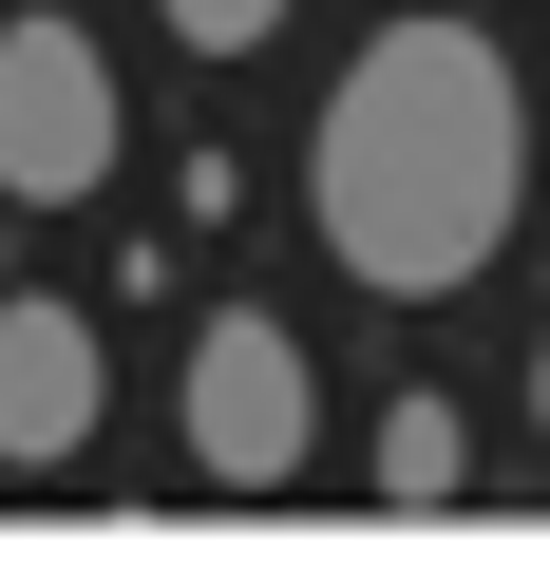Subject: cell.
Returning <instances> with one entry per match:
<instances>
[{
	"instance_id": "1",
	"label": "cell",
	"mask_w": 550,
	"mask_h": 569,
	"mask_svg": "<svg viewBox=\"0 0 550 569\" xmlns=\"http://www.w3.org/2000/svg\"><path fill=\"white\" fill-rule=\"evenodd\" d=\"M304 209L342 247V284L380 305H437L474 284L531 209V96H512V39L493 20H380L304 133Z\"/></svg>"
},
{
	"instance_id": "2",
	"label": "cell",
	"mask_w": 550,
	"mask_h": 569,
	"mask_svg": "<svg viewBox=\"0 0 550 569\" xmlns=\"http://www.w3.org/2000/svg\"><path fill=\"white\" fill-rule=\"evenodd\" d=\"M171 418H190V475H228V493H286V475L323 456V380H304V342L266 323V305L190 323V380H171Z\"/></svg>"
},
{
	"instance_id": "3",
	"label": "cell",
	"mask_w": 550,
	"mask_h": 569,
	"mask_svg": "<svg viewBox=\"0 0 550 569\" xmlns=\"http://www.w3.org/2000/svg\"><path fill=\"white\" fill-rule=\"evenodd\" d=\"M0 190L20 209H96L114 190V58L77 20H0Z\"/></svg>"
},
{
	"instance_id": "4",
	"label": "cell",
	"mask_w": 550,
	"mask_h": 569,
	"mask_svg": "<svg viewBox=\"0 0 550 569\" xmlns=\"http://www.w3.org/2000/svg\"><path fill=\"white\" fill-rule=\"evenodd\" d=\"M96 418H114V342H96V305H0V475H58V456H96Z\"/></svg>"
},
{
	"instance_id": "5",
	"label": "cell",
	"mask_w": 550,
	"mask_h": 569,
	"mask_svg": "<svg viewBox=\"0 0 550 569\" xmlns=\"http://www.w3.org/2000/svg\"><path fill=\"white\" fill-rule=\"evenodd\" d=\"M361 475H380L399 512H437V493L474 475V418H456V399H380V437H361Z\"/></svg>"
},
{
	"instance_id": "6",
	"label": "cell",
	"mask_w": 550,
	"mask_h": 569,
	"mask_svg": "<svg viewBox=\"0 0 550 569\" xmlns=\"http://www.w3.org/2000/svg\"><path fill=\"white\" fill-rule=\"evenodd\" d=\"M152 20H171L190 58H247V39H286V0H152Z\"/></svg>"
},
{
	"instance_id": "7",
	"label": "cell",
	"mask_w": 550,
	"mask_h": 569,
	"mask_svg": "<svg viewBox=\"0 0 550 569\" xmlns=\"http://www.w3.org/2000/svg\"><path fill=\"white\" fill-rule=\"evenodd\" d=\"M531 437H550V342H531Z\"/></svg>"
}]
</instances>
